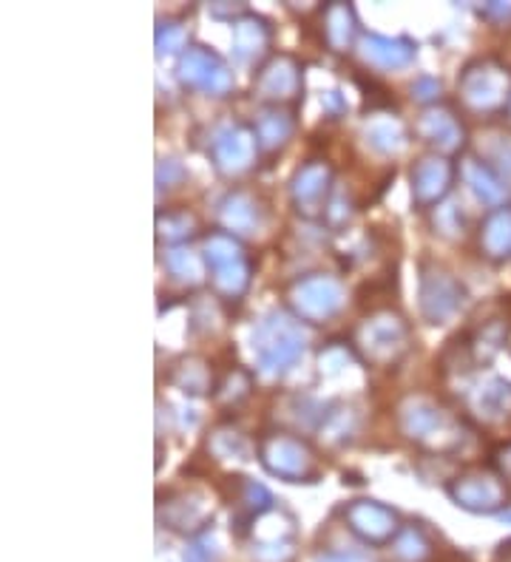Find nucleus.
Returning a JSON list of instances; mask_svg holds the SVG:
<instances>
[{
  "mask_svg": "<svg viewBox=\"0 0 511 562\" xmlns=\"http://www.w3.org/2000/svg\"><path fill=\"white\" fill-rule=\"evenodd\" d=\"M454 180V166L447 157L429 154L421 157L412 166V203L418 205V210L438 208L440 199L449 194Z\"/></svg>",
  "mask_w": 511,
  "mask_h": 562,
  "instance_id": "obj_15",
  "label": "nucleus"
},
{
  "mask_svg": "<svg viewBox=\"0 0 511 562\" xmlns=\"http://www.w3.org/2000/svg\"><path fill=\"white\" fill-rule=\"evenodd\" d=\"M208 500L196 494V491H185V494H177L173 500L166 503V526L173 528V532H199L205 528L208 520H214V512H210Z\"/></svg>",
  "mask_w": 511,
  "mask_h": 562,
  "instance_id": "obj_18",
  "label": "nucleus"
},
{
  "mask_svg": "<svg viewBox=\"0 0 511 562\" xmlns=\"http://www.w3.org/2000/svg\"><path fill=\"white\" fill-rule=\"evenodd\" d=\"M472 406L480 418L500 420L511 412V387L500 378H489V381L477 383L472 392Z\"/></svg>",
  "mask_w": 511,
  "mask_h": 562,
  "instance_id": "obj_25",
  "label": "nucleus"
},
{
  "mask_svg": "<svg viewBox=\"0 0 511 562\" xmlns=\"http://www.w3.org/2000/svg\"><path fill=\"white\" fill-rule=\"evenodd\" d=\"M288 302L299 321L321 325V321H330L332 316L341 313V307H344V288H341V281L336 276L313 273L295 281L288 293Z\"/></svg>",
  "mask_w": 511,
  "mask_h": 562,
  "instance_id": "obj_6",
  "label": "nucleus"
},
{
  "mask_svg": "<svg viewBox=\"0 0 511 562\" xmlns=\"http://www.w3.org/2000/svg\"><path fill=\"white\" fill-rule=\"evenodd\" d=\"M202 267H205V261L187 247H177V251L168 253V270H171L173 279L185 281V284H199Z\"/></svg>",
  "mask_w": 511,
  "mask_h": 562,
  "instance_id": "obj_29",
  "label": "nucleus"
},
{
  "mask_svg": "<svg viewBox=\"0 0 511 562\" xmlns=\"http://www.w3.org/2000/svg\"><path fill=\"white\" fill-rule=\"evenodd\" d=\"M367 143L378 154H398L406 145V131L392 117L389 120H373V125H367Z\"/></svg>",
  "mask_w": 511,
  "mask_h": 562,
  "instance_id": "obj_27",
  "label": "nucleus"
},
{
  "mask_svg": "<svg viewBox=\"0 0 511 562\" xmlns=\"http://www.w3.org/2000/svg\"><path fill=\"white\" fill-rule=\"evenodd\" d=\"M353 350L364 364L373 367H396L412 350V330L392 310H375L355 327Z\"/></svg>",
  "mask_w": 511,
  "mask_h": 562,
  "instance_id": "obj_3",
  "label": "nucleus"
},
{
  "mask_svg": "<svg viewBox=\"0 0 511 562\" xmlns=\"http://www.w3.org/2000/svg\"><path fill=\"white\" fill-rule=\"evenodd\" d=\"M219 222H222L224 233L231 236H251L261 228L265 222V208H261L259 196L239 187V191H231L219 203Z\"/></svg>",
  "mask_w": 511,
  "mask_h": 562,
  "instance_id": "obj_16",
  "label": "nucleus"
},
{
  "mask_svg": "<svg viewBox=\"0 0 511 562\" xmlns=\"http://www.w3.org/2000/svg\"><path fill=\"white\" fill-rule=\"evenodd\" d=\"M480 251L486 259L503 261L511 256V210H491L480 228Z\"/></svg>",
  "mask_w": 511,
  "mask_h": 562,
  "instance_id": "obj_21",
  "label": "nucleus"
},
{
  "mask_svg": "<svg viewBox=\"0 0 511 562\" xmlns=\"http://www.w3.org/2000/svg\"><path fill=\"white\" fill-rule=\"evenodd\" d=\"M401 429L418 443L429 447H458L463 435L452 429L447 410H440L429 398H410L401 406Z\"/></svg>",
  "mask_w": 511,
  "mask_h": 562,
  "instance_id": "obj_8",
  "label": "nucleus"
},
{
  "mask_svg": "<svg viewBox=\"0 0 511 562\" xmlns=\"http://www.w3.org/2000/svg\"><path fill=\"white\" fill-rule=\"evenodd\" d=\"M461 102L472 114H497L511 102V72L495 60H475L458 80Z\"/></svg>",
  "mask_w": 511,
  "mask_h": 562,
  "instance_id": "obj_5",
  "label": "nucleus"
},
{
  "mask_svg": "<svg viewBox=\"0 0 511 562\" xmlns=\"http://www.w3.org/2000/svg\"><path fill=\"white\" fill-rule=\"evenodd\" d=\"M412 97H418L424 102H433L440 97V83L435 77H421L415 86H412Z\"/></svg>",
  "mask_w": 511,
  "mask_h": 562,
  "instance_id": "obj_35",
  "label": "nucleus"
},
{
  "mask_svg": "<svg viewBox=\"0 0 511 562\" xmlns=\"http://www.w3.org/2000/svg\"><path fill=\"white\" fill-rule=\"evenodd\" d=\"M355 15L346 3H330L321 9V40L330 46V51H346L353 46Z\"/></svg>",
  "mask_w": 511,
  "mask_h": 562,
  "instance_id": "obj_22",
  "label": "nucleus"
},
{
  "mask_svg": "<svg viewBox=\"0 0 511 562\" xmlns=\"http://www.w3.org/2000/svg\"><path fill=\"white\" fill-rule=\"evenodd\" d=\"M173 381L187 395H205V392H217V383H214V372L210 367H205L202 361L187 358L182 361V367L173 369Z\"/></svg>",
  "mask_w": 511,
  "mask_h": 562,
  "instance_id": "obj_26",
  "label": "nucleus"
},
{
  "mask_svg": "<svg viewBox=\"0 0 511 562\" xmlns=\"http://www.w3.org/2000/svg\"><path fill=\"white\" fill-rule=\"evenodd\" d=\"M509 114H511V102H509Z\"/></svg>",
  "mask_w": 511,
  "mask_h": 562,
  "instance_id": "obj_39",
  "label": "nucleus"
},
{
  "mask_svg": "<svg viewBox=\"0 0 511 562\" xmlns=\"http://www.w3.org/2000/svg\"><path fill=\"white\" fill-rule=\"evenodd\" d=\"M307 346V330L295 316L284 310L267 313L253 330V353L265 375H281L302 358Z\"/></svg>",
  "mask_w": 511,
  "mask_h": 562,
  "instance_id": "obj_1",
  "label": "nucleus"
},
{
  "mask_svg": "<svg viewBox=\"0 0 511 562\" xmlns=\"http://www.w3.org/2000/svg\"><path fill=\"white\" fill-rule=\"evenodd\" d=\"M267 44H270V26L261 17L245 15L233 23V51L239 60H253L265 54Z\"/></svg>",
  "mask_w": 511,
  "mask_h": 562,
  "instance_id": "obj_23",
  "label": "nucleus"
},
{
  "mask_svg": "<svg viewBox=\"0 0 511 562\" xmlns=\"http://www.w3.org/2000/svg\"><path fill=\"white\" fill-rule=\"evenodd\" d=\"M344 520L350 532L358 534L361 540L369 542V546H384L401 532L398 514L378 500H353L344 509Z\"/></svg>",
  "mask_w": 511,
  "mask_h": 562,
  "instance_id": "obj_14",
  "label": "nucleus"
},
{
  "mask_svg": "<svg viewBox=\"0 0 511 562\" xmlns=\"http://www.w3.org/2000/svg\"><path fill=\"white\" fill-rule=\"evenodd\" d=\"M214 162L222 173H242L253 166V159L259 157V139L256 131H251L242 123H231L219 129L214 134V145H210Z\"/></svg>",
  "mask_w": 511,
  "mask_h": 562,
  "instance_id": "obj_13",
  "label": "nucleus"
},
{
  "mask_svg": "<svg viewBox=\"0 0 511 562\" xmlns=\"http://www.w3.org/2000/svg\"><path fill=\"white\" fill-rule=\"evenodd\" d=\"M435 228H438L443 236H452V233H463V213L458 205H438L435 208Z\"/></svg>",
  "mask_w": 511,
  "mask_h": 562,
  "instance_id": "obj_32",
  "label": "nucleus"
},
{
  "mask_svg": "<svg viewBox=\"0 0 511 562\" xmlns=\"http://www.w3.org/2000/svg\"><path fill=\"white\" fill-rule=\"evenodd\" d=\"M253 131H256V139H259V151H279L293 137V114L270 106V109L261 111Z\"/></svg>",
  "mask_w": 511,
  "mask_h": 562,
  "instance_id": "obj_24",
  "label": "nucleus"
},
{
  "mask_svg": "<svg viewBox=\"0 0 511 562\" xmlns=\"http://www.w3.org/2000/svg\"><path fill=\"white\" fill-rule=\"evenodd\" d=\"M466 302V290L454 273L438 261L424 259L421 261V313L429 325H447L461 313Z\"/></svg>",
  "mask_w": 511,
  "mask_h": 562,
  "instance_id": "obj_7",
  "label": "nucleus"
},
{
  "mask_svg": "<svg viewBox=\"0 0 511 562\" xmlns=\"http://www.w3.org/2000/svg\"><path fill=\"white\" fill-rule=\"evenodd\" d=\"M396 554L406 562H424L426 557L433 554V548H429V540H426L418 526H403L398 532Z\"/></svg>",
  "mask_w": 511,
  "mask_h": 562,
  "instance_id": "obj_28",
  "label": "nucleus"
},
{
  "mask_svg": "<svg viewBox=\"0 0 511 562\" xmlns=\"http://www.w3.org/2000/svg\"><path fill=\"white\" fill-rule=\"evenodd\" d=\"M316 562H369V557L364 551H327V554L318 557Z\"/></svg>",
  "mask_w": 511,
  "mask_h": 562,
  "instance_id": "obj_36",
  "label": "nucleus"
},
{
  "mask_svg": "<svg viewBox=\"0 0 511 562\" xmlns=\"http://www.w3.org/2000/svg\"><path fill=\"white\" fill-rule=\"evenodd\" d=\"M205 267L219 302H242L251 288L253 259L236 236L224 231L210 233L205 242Z\"/></svg>",
  "mask_w": 511,
  "mask_h": 562,
  "instance_id": "obj_2",
  "label": "nucleus"
},
{
  "mask_svg": "<svg viewBox=\"0 0 511 562\" xmlns=\"http://www.w3.org/2000/svg\"><path fill=\"white\" fill-rule=\"evenodd\" d=\"M185 562H214V551H208L205 542H196L185 551Z\"/></svg>",
  "mask_w": 511,
  "mask_h": 562,
  "instance_id": "obj_37",
  "label": "nucleus"
},
{
  "mask_svg": "<svg viewBox=\"0 0 511 562\" xmlns=\"http://www.w3.org/2000/svg\"><path fill=\"white\" fill-rule=\"evenodd\" d=\"M491 151L483 157V162L500 176L503 182L511 180V137H491Z\"/></svg>",
  "mask_w": 511,
  "mask_h": 562,
  "instance_id": "obj_31",
  "label": "nucleus"
},
{
  "mask_svg": "<svg viewBox=\"0 0 511 562\" xmlns=\"http://www.w3.org/2000/svg\"><path fill=\"white\" fill-rule=\"evenodd\" d=\"M447 491L454 503L469 509V512H497L509 500L503 475L491 472V468H469V472L454 477Z\"/></svg>",
  "mask_w": 511,
  "mask_h": 562,
  "instance_id": "obj_9",
  "label": "nucleus"
},
{
  "mask_svg": "<svg viewBox=\"0 0 511 562\" xmlns=\"http://www.w3.org/2000/svg\"><path fill=\"white\" fill-rule=\"evenodd\" d=\"M180 83L210 97H228L233 91V74L217 51L191 46L180 60Z\"/></svg>",
  "mask_w": 511,
  "mask_h": 562,
  "instance_id": "obj_10",
  "label": "nucleus"
},
{
  "mask_svg": "<svg viewBox=\"0 0 511 562\" xmlns=\"http://www.w3.org/2000/svg\"><path fill=\"white\" fill-rule=\"evenodd\" d=\"M259 461L270 475L288 484H316L321 475L313 447L299 435L267 432L259 440Z\"/></svg>",
  "mask_w": 511,
  "mask_h": 562,
  "instance_id": "obj_4",
  "label": "nucleus"
},
{
  "mask_svg": "<svg viewBox=\"0 0 511 562\" xmlns=\"http://www.w3.org/2000/svg\"><path fill=\"white\" fill-rule=\"evenodd\" d=\"M330 182L332 171L325 159H311L295 171L290 182V196H293L295 210L307 219L325 217L330 205Z\"/></svg>",
  "mask_w": 511,
  "mask_h": 562,
  "instance_id": "obj_12",
  "label": "nucleus"
},
{
  "mask_svg": "<svg viewBox=\"0 0 511 562\" xmlns=\"http://www.w3.org/2000/svg\"><path fill=\"white\" fill-rule=\"evenodd\" d=\"M157 176L162 187H177L180 182H185V168H182L177 159H162V162H159Z\"/></svg>",
  "mask_w": 511,
  "mask_h": 562,
  "instance_id": "obj_33",
  "label": "nucleus"
},
{
  "mask_svg": "<svg viewBox=\"0 0 511 562\" xmlns=\"http://www.w3.org/2000/svg\"><path fill=\"white\" fill-rule=\"evenodd\" d=\"M196 217L187 213V210H166L159 213V233L168 239V242H185V239L194 236Z\"/></svg>",
  "mask_w": 511,
  "mask_h": 562,
  "instance_id": "obj_30",
  "label": "nucleus"
},
{
  "mask_svg": "<svg viewBox=\"0 0 511 562\" xmlns=\"http://www.w3.org/2000/svg\"><path fill=\"white\" fill-rule=\"evenodd\" d=\"M418 46L412 44L410 37H364V58L375 69H403L415 60Z\"/></svg>",
  "mask_w": 511,
  "mask_h": 562,
  "instance_id": "obj_19",
  "label": "nucleus"
},
{
  "mask_svg": "<svg viewBox=\"0 0 511 562\" xmlns=\"http://www.w3.org/2000/svg\"><path fill=\"white\" fill-rule=\"evenodd\" d=\"M463 180L472 185V191L477 194V199L489 205V208H503V203L509 199V185H506L495 171H491L483 159L477 157H466L461 166Z\"/></svg>",
  "mask_w": 511,
  "mask_h": 562,
  "instance_id": "obj_20",
  "label": "nucleus"
},
{
  "mask_svg": "<svg viewBox=\"0 0 511 562\" xmlns=\"http://www.w3.org/2000/svg\"><path fill=\"white\" fill-rule=\"evenodd\" d=\"M157 44H159V51L182 49V44H185V29L177 26V23H166V29H159Z\"/></svg>",
  "mask_w": 511,
  "mask_h": 562,
  "instance_id": "obj_34",
  "label": "nucleus"
},
{
  "mask_svg": "<svg viewBox=\"0 0 511 562\" xmlns=\"http://www.w3.org/2000/svg\"><path fill=\"white\" fill-rule=\"evenodd\" d=\"M415 131H418V137H424V143L435 145V148H440V151L447 154H454L461 151L463 148V123L454 117V111L449 109H429L421 114L418 125H415Z\"/></svg>",
  "mask_w": 511,
  "mask_h": 562,
  "instance_id": "obj_17",
  "label": "nucleus"
},
{
  "mask_svg": "<svg viewBox=\"0 0 511 562\" xmlns=\"http://www.w3.org/2000/svg\"><path fill=\"white\" fill-rule=\"evenodd\" d=\"M497 472L503 477H511V443L509 447H503V452H500V457H497Z\"/></svg>",
  "mask_w": 511,
  "mask_h": 562,
  "instance_id": "obj_38",
  "label": "nucleus"
},
{
  "mask_svg": "<svg viewBox=\"0 0 511 562\" xmlns=\"http://www.w3.org/2000/svg\"><path fill=\"white\" fill-rule=\"evenodd\" d=\"M253 86H256V94H259L261 100L270 102L273 109H281V106L299 100V91L304 86L302 65H299L295 58H290V54H273L256 72Z\"/></svg>",
  "mask_w": 511,
  "mask_h": 562,
  "instance_id": "obj_11",
  "label": "nucleus"
}]
</instances>
